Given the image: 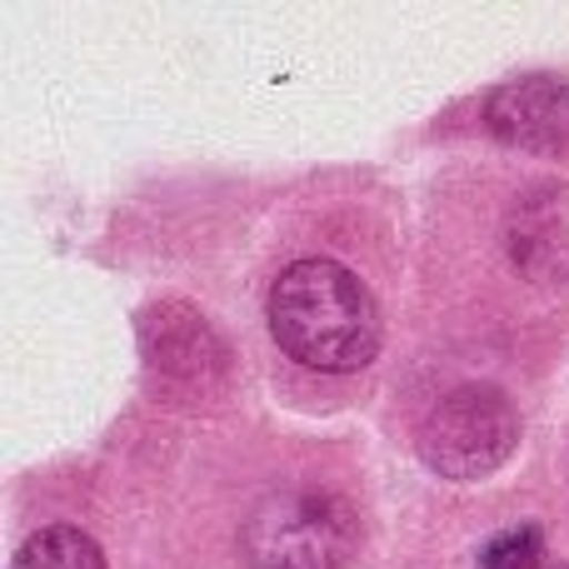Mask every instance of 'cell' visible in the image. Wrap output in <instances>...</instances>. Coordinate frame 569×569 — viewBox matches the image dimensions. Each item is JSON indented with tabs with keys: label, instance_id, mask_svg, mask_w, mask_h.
<instances>
[{
	"label": "cell",
	"instance_id": "1",
	"mask_svg": "<svg viewBox=\"0 0 569 569\" xmlns=\"http://www.w3.org/2000/svg\"><path fill=\"white\" fill-rule=\"evenodd\" d=\"M270 335L290 360L320 375H350L380 350V305L340 260H295L270 284Z\"/></svg>",
	"mask_w": 569,
	"mask_h": 569
},
{
	"label": "cell",
	"instance_id": "2",
	"mask_svg": "<svg viewBox=\"0 0 569 569\" xmlns=\"http://www.w3.org/2000/svg\"><path fill=\"white\" fill-rule=\"evenodd\" d=\"M520 445V410L495 385H460L420 425V455L450 480L500 470Z\"/></svg>",
	"mask_w": 569,
	"mask_h": 569
},
{
	"label": "cell",
	"instance_id": "3",
	"mask_svg": "<svg viewBox=\"0 0 569 569\" xmlns=\"http://www.w3.org/2000/svg\"><path fill=\"white\" fill-rule=\"evenodd\" d=\"M250 555L266 569H330L350 555V520L325 500H280L250 520Z\"/></svg>",
	"mask_w": 569,
	"mask_h": 569
},
{
	"label": "cell",
	"instance_id": "4",
	"mask_svg": "<svg viewBox=\"0 0 569 569\" xmlns=\"http://www.w3.org/2000/svg\"><path fill=\"white\" fill-rule=\"evenodd\" d=\"M510 256L540 284L569 280V186L540 180L525 190L510 216Z\"/></svg>",
	"mask_w": 569,
	"mask_h": 569
},
{
	"label": "cell",
	"instance_id": "5",
	"mask_svg": "<svg viewBox=\"0 0 569 569\" xmlns=\"http://www.w3.org/2000/svg\"><path fill=\"white\" fill-rule=\"evenodd\" d=\"M485 126L505 146L560 150L569 146V86L560 76H520L490 100Z\"/></svg>",
	"mask_w": 569,
	"mask_h": 569
},
{
	"label": "cell",
	"instance_id": "6",
	"mask_svg": "<svg viewBox=\"0 0 569 569\" xmlns=\"http://www.w3.org/2000/svg\"><path fill=\"white\" fill-rule=\"evenodd\" d=\"M470 569H569V535L550 515H510L480 530Z\"/></svg>",
	"mask_w": 569,
	"mask_h": 569
},
{
	"label": "cell",
	"instance_id": "7",
	"mask_svg": "<svg viewBox=\"0 0 569 569\" xmlns=\"http://www.w3.org/2000/svg\"><path fill=\"white\" fill-rule=\"evenodd\" d=\"M10 569H106V560H100V545L90 535L70 530V525H50L20 545Z\"/></svg>",
	"mask_w": 569,
	"mask_h": 569
}]
</instances>
